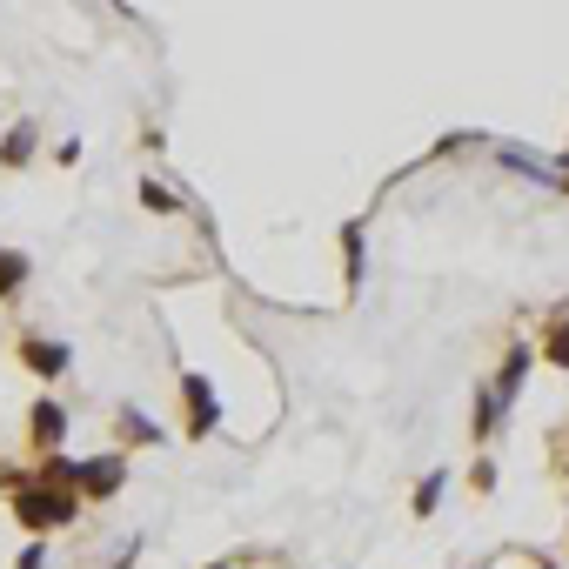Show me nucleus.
<instances>
[{"label":"nucleus","mask_w":569,"mask_h":569,"mask_svg":"<svg viewBox=\"0 0 569 569\" xmlns=\"http://www.w3.org/2000/svg\"><path fill=\"white\" fill-rule=\"evenodd\" d=\"M67 509H74L67 496H41V489H27V496H21V523L27 529H47V523H61Z\"/></svg>","instance_id":"obj_2"},{"label":"nucleus","mask_w":569,"mask_h":569,"mask_svg":"<svg viewBox=\"0 0 569 569\" xmlns=\"http://www.w3.org/2000/svg\"><path fill=\"white\" fill-rule=\"evenodd\" d=\"M27 362H34L41 375H54V369H67V349L61 342H27Z\"/></svg>","instance_id":"obj_5"},{"label":"nucleus","mask_w":569,"mask_h":569,"mask_svg":"<svg viewBox=\"0 0 569 569\" xmlns=\"http://www.w3.org/2000/svg\"><path fill=\"white\" fill-rule=\"evenodd\" d=\"M188 409H195V436H208L215 429V395H208L201 375H188Z\"/></svg>","instance_id":"obj_3"},{"label":"nucleus","mask_w":569,"mask_h":569,"mask_svg":"<svg viewBox=\"0 0 569 569\" xmlns=\"http://www.w3.org/2000/svg\"><path fill=\"white\" fill-rule=\"evenodd\" d=\"M27 148H34V128H14V134H7V161H27Z\"/></svg>","instance_id":"obj_7"},{"label":"nucleus","mask_w":569,"mask_h":569,"mask_svg":"<svg viewBox=\"0 0 569 569\" xmlns=\"http://www.w3.org/2000/svg\"><path fill=\"white\" fill-rule=\"evenodd\" d=\"M21 569H47V556H41V549H27V556H21Z\"/></svg>","instance_id":"obj_9"},{"label":"nucleus","mask_w":569,"mask_h":569,"mask_svg":"<svg viewBox=\"0 0 569 569\" xmlns=\"http://www.w3.org/2000/svg\"><path fill=\"white\" fill-rule=\"evenodd\" d=\"M74 482H81V489H88V496H114V489H121V456L81 462V469H74Z\"/></svg>","instance_id":"obj_1"},{"label":"nucleus","mask_w":569,"mask_h":569,"mask_svg":"<svg viewBox=\"0 0 569 569\" xmlns=\"http://www.w3.org/2000/svg\"><path fill=\"white\" fill-rule=\"evenodd\" d=\"M21 282H27V262H21V255H0V295L21 288Z\"/></svg>","instance_id":"obj_6"},{"label":"nucleus","mask_w":569,"mask_h":569,"mask_svg":"<svg viewBox=\"0 0 569 569\" xmlns=\"http://www.w3.org/2000/svg\"><path fill=\"white\" fill-rule=\"evenodd\" d=\"M141 201H148L154 215H168V208H175V195H161V188H154V181H141Z\"/></svg>","instance_id":"obj_8"},{"label":"nucleus","mask_w":569,"mask_h":569,"mask_svg":"<svg viewBox=\"0 0 569 569\" xmlns=\"http://www.w3.org/2000/svg\"><path fill=\"white\" fill-rule=\"evenodd\" d=\"M61 436H67V416L54 409V402H41V409H34V442H47V449H54Z\"/></svg>","instance_id":"obj_4"}]
</instances>
